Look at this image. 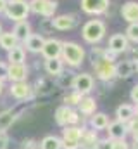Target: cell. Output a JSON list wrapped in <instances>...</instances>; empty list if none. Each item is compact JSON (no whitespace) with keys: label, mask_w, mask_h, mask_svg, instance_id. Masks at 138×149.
<instances>
[{"label":"cell","mask_w":138,"mask_h":149,"mask_svg":"<svg viewBox=\"0 0 138 149\" xmlns=\"http://www.w3.org/2000/svg\"><path fill=\"white\" fill-rule=\"evenodd\" d=\"M62 63H68L69 66L78 68L85 61V50L76 42H62V52H61Z\"/></svg>","instance_id":"1"},{"label":"cell","mask_w":138,"mask_h":149,"mask_svg":"<svg viewBox=\"0 0 138 149\" xmlns=\"http://www.w3.org/2000/svg\"><path fill=\"white\" fill-rule=\"evenodd\" d=\"M3 14L7 19H10L14 23L24 21L30 14V2H26V0H7Z\"/></svg>","instance_id":"2"},{"label":"cell","mask_w":138,"mask_h":149,"mask_svg":"<svg viewBox=\"0 0 138 149\" xmlns=\"http://www.w3.org/2000/svg\"><path fill=\"white\" fill-rule=\"evenodd\" d=\"M81 35H83V40L88 43H99L105 37V23L100 19H90L83 26Z\"/></svg>","instance_id":"3"},{"label":"cell","mask_w":138,"mask_h":149,"mask_svg":"<svg viewBox=\"0 0 138 149\" xmlns=\"http://www.w3.org/2000/svg\"><path fill=\"white\" fill-rule=\"evenodd\" d=\"M85 128L78 127V125H68L62 130V149H79V139Z\"/></svg>","instance_id":"4"},{"label":"cell","mask_w":138,"mask_h":149,"mask_svg":"<svg viewBox=\"0 0 138 149\" xmlns=\"http://www.w3.org/2000/svg\"><path fill=\"white\" fill-rule=\"evenodd\" d=\"M57 9L55 0H31L30 2V12L43 16V17H52Z\"/></svg>","instance_id":"5"},{"label":"cell","mask_w":138,"mask_h":149,"mask_svg":"<svg viewBox=\"0 0 138 149\" xmlns=\"http://www.w3.org/2000/svg\"><path fill=\"white\" fill-rule=\"evenodd\" d=\"M93 68H95V73L100 80H110L112 76H116V70H114V64L110 59L102 57V59H93Z\"/></svg>","instance_id":"6"},{"label":"cell","mask_w":138,"mask_h":149,"mask_svg":"<svg viewBox=\"0 0 138 149\" xmlns=\"http://www.w3.org/2000/svg\"><path fill=\"white\" fill-rule=\"evenodd\" d=\"M72 88H74V92H78V94H81V95L90 94L92 88H93V76L88 74V73L76 74L74 80H72Z\"/></svg>","instance_id":"7"},{"label":"cell","mask_w":138,"mask_h":149,"mask_svg":"<svg viewBox=\"0 0 138 149\" xmlns=\"http://www.w3.org/2000/svg\"><path fill=\"white\" fill-rule=\"evenodd\" d=\"M110 0H81V9L86 14L97 16V14H104L109 9Z\"/></svg>","instance_id":"8"},{"label":"cell","mask_w":138,"mask_h":149,"mask_svg":"<svg viewBox=\"0 0 138 149\" xmlns=\"http://www.w3.org/2000/svg\"><path fill=\"white\" fill-rule=\"evenodd\" d=\"M61 52H62V42H61V40H57V38H48V40H45L43 49H41V56H43L45 59L61 57Z\"/></svg>","instance_id":"9"},{"label":"cell","mask_w":138,"mask_h":149,"mask_svg":"<svg viewBox=\"0 0 138 149\" xmlns=\"http://www.w3.org/2000/svg\"><path fill=\"white\" fill-rule=\"evenodd\" d=\"M28 78V66L24 63H9V71H7V80L14 81H26Z\"/></svg>","instance_id":"10"},{"label":"cell","mask_w":138,"mask_h":149,"mask_svg":"<svg viewBox=\"0 0 138 149\" xmlns=\"http://www.w3.org/2000/svg\"><path fill=\"white\" fill-rule=\"evenodd\" d=\"M10 95L17 101H26L31 97V87L28 85V81H14L9 88Z\"/></svg>","instance_id":"11"},{"label":"cell","mask_w":138,"mask_h":149,"mask_svg":"<svg viewBox=\"0 0 138 149\" xmlns=\"http://www.w3.org/2000/svg\"><path fill=\"white\" fill-rule=\"evenodd\" d=\"M52 26L59 31H68L76 26V17L72 14H61L52 19Z\"/></svg>","instance_id":"12"},{"label":"cell","mask_w":138,"mask_h":149,"mask_svg":"<svg viewBox=\"0 0 138 149\" xmlns=\"http://www.w3.org/2000/svg\"><path fill=\"white\" fill-rule=\"evenodd\" d=\"M128 49V38L123 33H116L109 38V50L112 54H121Z\"/></svg>","instance_id":"13"},{"label":"cell","mask_w":138,"mask_h":149,"mask_svg":"<svg viewBox=\"0 0 138 149\" xmlns=\"http://www.w3.org/2000/svg\"><path fill=\"white\" fill-rule=\"evenodd\" d=\"M121 16L128 23H138V2H126L121 9Z\"/></svg>","instance_id":"14"},{"label":"cell","mask_w":138,"mask_h":149,"mask_svg":"<svg viewBox=\"0 0 138 149\" xmlns=\"http://www.w3.org/2000/svg\"><path fill=\"white\" fill-rule=\"evenodd\" d=\"M43 43H45V38L41 37L40 33H31L30 37L24 40V47H26V50H30V52H33V54L41 52Z\"/></svg>","instance_id":"15"},{"label":"cell","mask_w":138,"mask_h":149,"mask_svg":"<svg viewBox=\"0 0 138 149\" xmlns=\"http://www.w3.org/2000/svg\"><path fill=\"white\" fill-rule=\"evenodd\" d=\"M97 132L95 130H83L79 139V149H95L97 148Z\"/></svg>","instance_id":"16"},{"label":"cell","mask_w":138,"mask_h":149,"mask_svg":"<svg viewBox=\"0 0 138 149\" xmlns=\"http://www.w3.org/2000/svg\"><path fill=\"white\" fill-rule=\"evenodd\" d=\"M12 33H14V37L17 38V42H24L26 38L31 35V26H30V23L26 19L24 21H17L14 30H12Z\"/></svg>","instance_id":"17"},{"label":"cell","mask_w":138,"mask_h":149,"mask_svg":"<svg viewBox=\"0 0 138 149\" xmlns=\"http://www.w3.org/2000/svg\"><path fill=\"white\" fill-rule=\"evenodd\" d=\"M107 132H109V137L110 139H124V135H126V123H123V121H112V123H109L107 125Z\"/></svg>","instance_id":"18"},{"label":"cell","mask_w":138,"mask_h":149,"mask_svg":"<svg viewBox=\"0 0 138 149\" xmlns=\"http://www.w3.org/2000/svg\"><path fill=\"white\" fill-rule=\"evenodd\" d=\"M116 116H117L119 121L128 123V121H131V120L135 118V108H133L131 104H121V106L116 109Z\"/></svg>","instance_id":"19"},{"label":"cell","mask_w":138,"mask_h":149,"mask_svg":"<svg viewBox=\"0 0 138 149\" xmlns=\"http://www.w3.org/2000/svg\"><path fill=\"white\" fill-rule=\"evenodd\" d=\"M79 113L81 114H85V116H92L95 109H97V102H95V99L93 97H88V95H85V97H81V101H79Z\"/></svg>","instance_id":"20"},{"label":"cell","mask_w":138,"mask_h":149,"mask_svg":"<svg viewBox=\"0 0 138 149\" xmlns=\"http://www.w3.org/2000/svg\"><path fill=\"white\" fill-rule=\"evenodd\" d=\"M64 70V63L61 57H55V59H47L45 61V71L52 76H57V74L62 73Z\"/></svg>","instance_id":"21"},{"label":"cell","mask_w":138,"mask_h":149,"mask_svg":"<svg viewBox=\"0 0 138 149\" xmlns=\"http://www.w3.org/2000/svg\"><path fill=\"white\" fill-rule=\"evenodd\" d=\"M24 59H26V50L19 43L16 47H12L10 50H7V61L9 63H24Z\"/></svg>","instance_id":"22"},{"label":"cell","mask_w":138,"mask_h":149,"mask_svg":"<svg viewBox=\"0 0 138 149\" xmlns=\"http://www.w3.org/2000/svg\"><path fill=\"white\" fill-rule=\"evenodd\" d=\"M71 113L72 109L69 108V106H61V108H57L55 109V121H57V125H61V127H68L69 125V120H71Z\"/></svg>","instance_id":"23"},{"label":"cell","mask_w":138,"mask_h":149,"mask_svg":"<svg viewBox=\"0 0 138 149\" xmlns=\"http://www.w3.org/2000/svg\"><path fill=\"white\" fill-rule=\"evenodd\" d=\"M17 114L12 111V109H7V111L0 113V132H5L9 127H12V123L16 121Z\"/></svg>","instance_id":"24"},{"label":"cell","mask_w":138,"mask_h":149,"mask_svg":"<svg viewBox=\"0 0 138 149\" xmlns=\"http://www.w3.org/2000/svg\"><path fill=\"white\" fill-rule=\"evenodd\" d=\"M19 42H17V38L14 37V33L12 31H2L0 33V47L3 49V50H10L12 47H16Z\"/></svg>","instance_id":"25"},{"label":"cell","mask_w":138,"mask_h":149,"mask_svg":"<svg viewBox=\"0 0 138 149\" xmlns=\"http://www.w3.org/2000/svg\"><path fill=\"white\" fill-rule=\"evenodd\" d=\"M38 146H40V149H62V142L55 135H47L41 139V142Z\"/></svg>","instance_id":"26"},{"label":"cell","mask_w":138,"mask_h":149,"mask_svg":"<svg viewBox=\"0 0 138 149\" xmlns=\"http://www.w3.org/2000/svg\"><path fill=\"white\" fill-rule=\"evenodd\" d=\"M90 123H92L93 128H97V130H104V128H107V125H109V118H107L105 113H93Z\"/></svg>","instance_id":"27"},{"label":"cell","mask_w":138,"mask_h":149,"mask_svg":"<svg viewBox=\"0 0 138 149\" xmlns=\"http://www.w3.org/2000/svg\"><path fill=\"white\" fill-rule=\"evenodd\" d=\"M114 70H116V76L126 78V76H130V74L133 73V63L131 61H123L117 66H114Z\"/></svg>","instance_id":"28"},{"label":"cell","mask_w":138,"mask_h":149,"mask_svg":"<svg viewBox=\"0 0 138 149\" xmlns=\"http://www.w3.org/2000/svg\"><path fill=\"white\" fill-rule=\"evenodd\" d=\"M124 37L128 38V42L138 43V23H130V26L126 28V35Z\"/></svg>","instance_id":"29"},{"label":"cell","mask_w":138,"mask_h":149,"mask_svg":"<svg viewBox=\"0 0 138 149\" xmlns=\"http://www.w3.org/2000/svg\"><path fill=\"white\" fill-rule=\"evenodd\" d=\"M81 94H78V92H72V94H68L66 97H64V102H66V106H72V104H79V101H81Z\"/></svg>","instance_id":"30"},{"label":"cell","mask_w":138,"mask_h":149,"mask_svg":"<svg viewBox=\"0 0 138 149\" xmlns=\"http://www.w3.org/2000/svg\"><path fill=\"white\" fill-rule=\"evenodd\" d=\"M95 149H112V139H99Z\"/></svg>","instance_id":"31"},{"label":"cell","mask_w":138,"mask_h":149,"mask_svg":"<svg viewBox=\"0 0 138 149\" xmlns=\"http://www.w3.org/2000/svg\"><path fill=\"white\" fill-rule=\"evenodd\" d=\"M112 149H130L124 139H112Z\"/></svg>","instance_id":"32"},{"label":"cell","mask_w":138,"mask_h":149,"mask_svg":"<svg viewBox=\"0 0 138 149\" xmlns=\"http://www.w3.org/2000/svg\"><path fill=\"white\" fill-rule=\"evenodd\" d=\"M7 71H9V64L3 63V61H0V80L2 81L7 80Z\"/></svg>","instance_id":"33"},{"label":"cell","mask_w":138,"mask_h":149,"mask_svg":"<svg viewBox=\"0 0 138 149\" xmlns=\"http://www.w3.org/2000/svg\"><path fill=\"white\" fill-rule=\"evenodd\" d=\"M9 146V135L5 132H0V149H7Z\"/></svg>","instance_id":"34"},{"label":"cell","mask_w":138,"mask_h":149,"mask_svg":"<svg viewBox=\"0 0 138 149\" xmlns=\"http://www.w3.org/2000/svg\"><path fill=\"white\" fill-rule=\"evenodd\" d=\"M38 144H34V141L28 139V141H23V149H36Z\"/></svg>","instance_id":"35"},{"label":"cell","mask_w":138,"mask_h":149,"mask_svg":"<svg viewBox=\"0 0 138 149\" xmlns=\"http://www.w3.org/2000/svg\"><path fill=\"white\" fill-rule=\"evenodd\" d=\"M131 101L133 102H138V83L131 88Z\"/></svg>","instance_id":"36"},{"label":"cell","mask_w":138,"mask_h":149,"mask_svg":"<svg viewBox=\"0 0 138 149\" xmlns=\"http://www.w3.org/2000/svg\"><path fill=\"white\" fill-rule=\"evenodd\" d=\"M133 139L138 142V123H137V127H133Z\"/></svg>","instance_id":"37"},{"label":"cell","mask_w":138,"mask_h":149,"mask_svg":"<svg viewBox=\"0 0 138 149\" xmlns=\"http://www.w3.org/2000/svg\"><path fill=\"white\" fill-rule=\"evenodd\" d=\"M5 5H7V0H0V14L5 10Z\"/></svg>","instance_id":"38"},{"label":"cell","mask_w":138,"mask_h":149,"mask_svg":"<svg viewBox=\"0 0 138 149\" xmlns=\"http://www.w3.org/2000/svg\"><path fill=\"white\" fill-rule=\"evenodd\" d=\"M135 108V114H137V118H138V102H137V106H133Z\"/></svg>","instance_id":"39"},{"label":"cell","mask_w":138,"mask_h":149,"mask_svg":"<svg viewBox=\"0 0 138 149\" xmlns=\"http://www.w3.org/2000/svg\"><path fill=\"white\" fill-rule=\"evenodd\" d=\"M2 90H3V81L0 80V94H2Z\"/></svg>","instance_id":"40"},{"label":"cell","mask_w":138,"mask_h":149,"mask_svg":"<svg viewBox=\"0 0 138 149\" xmlns=\"http://www.w3.org/2000/svg\"><path fill=\"white\" fill-rule=\"evenodd\" d=\"M0 33H2V24H0Z\"/></svg>","instance_id":"41"}]
</instances>
